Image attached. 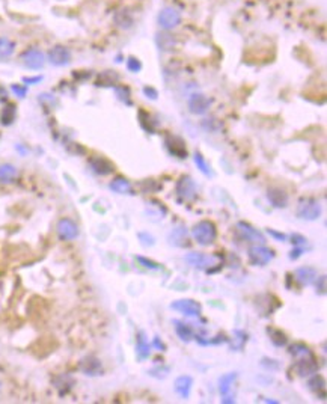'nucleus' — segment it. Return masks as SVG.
I'll list each match as a JSON object with an SVG mask.
<instances>
[{"label":"nucleus","instance_id":"obj_1","mask_svg":"<svg viewBox=\"0 0 327 404\" xmlns=\"http://www.w3.org/2000/svg\"><path fill=\"white\" fill-rule=\"evenodd\" d=\"M192 235H193V238H195V241L198 245L210 246L217 238V228L211 220H201L193 226Z\"/></svg>","mask_w":327,"mask_h":404},{"label":"nucleus","instance_id":"obj_2","mask_svg":"<svg viewBox=\"0 0 327 404\" xmlns=\"http://www.w3.org/2000/svg\"><path fill=\"white\" fill-rule=\"evenodd\" d=\"M297 216L302 220H317L321 216V204L315 198H303L297 207Z\"/></svg>","mask_w":327,"mask_h":404},{"label":"nucleus","instance_id":"obj_3","mask_svg":"<svg viewBox=\"0 0 327 404\" xmlns=\"http://www.w3.org/2000/svg\"><path fill=\"white\" fill-rule=\"evenodd\" d=\"M181 18L183 17H181L180 9H177L174 6H166L160 11V14L157 17V23L163 30H172L181 23Z\"/></svg>","mask_w":327,"mask_h":404},{"label":"nucleus","instance_id":"obj_4","mask_svg":"<svg viewBox=\"0 0 327 404\" xmlns=\"http://www.w3.org/2000/svg\"><path fill=\"white\" fill-rule=\"evenodd\" d=\"M275 258V252L264 246V245H255L249 249V261L254 266H260L264 267L267 266L272 260Z\"/></svg>","mask_w":327,"mask_h":404},{"label":"nucleus","instance_id":"obj_5","mask_svg":"<svg viewBox=\"0 0 327 404\" xmlns=\"http://www.w3.org/2000/svg\"><path fill=\"white\" fill-rule=\"evenodd\" d=\"M186 261L193 267V269H198V270H210V267L213 266H220V264H216L217 261V257L213 255H205V254H201V252H190L186 255Z\"/></svg>","mask_w":327,"mask_h":404},{"label":"nucleus","instance_id":"obj_6","mask_svg":"<svg viewBox=\"0 0 327 404\" xmlns=\"http://www.w3.org/2000/svg\"><path fill=\"white\" fill-rule=\"evenodd\" d=\"M177 195L183 199V201H193L198 195V189H196V183L193 181L192 177L189 175H183L178 181H177Z\"/></svg>","mask_w":327,"mask_h":404},{"label":"nucleus","instance_id":"obj_7","mask_svg":"<svg viewBox=\"0 0 327 404\" xmlns=\"http://www.w3.org/2000/svg\"><path fill=\"white\" fill-rule=\"evenodd\" d=\"M21 62L26 68L29 69H41L45 65V56L39 48H27L26 51H23L21 54Z\"/></svg>","mask_w":327,"mask_h":404},{"label":"nucleus","instance_id":"obj_8","mask_svg":"<svg viewBox=\"0 0 327 404\" xmlns=\"http://www.w3.org/2000/svg\"><path fill=\"white\" fill-rule=\"evenodd\" d=\"M171 308L187 315V317H199L202 312V305L193 299H180L171 303Z\"/></svg>","mask_w":327,"mask_h":404},{"label":"nucleus","instance_id":"obj_9","mask_svg":"<svg viewBox=\"0 0 327 404\" xmlns=\"http://www.w3.org/2000/svg\"><path fill=\"white\" fill-rule=\"evenodd\" d=\"M48 62L54 66H65L71 62V51L65 45H54L48 50Z\"/></svg>","mask_w":327,"mask_h":404},{"label":"nucleus","instance_id":"obj_10","mask_svg":"<svg viewBox=\"0 0 327 404\" xmlns=\"http://www.w3.org/2000/svg\"><path fill=\"white\" fill-rule=\"evenodd\" d=\"M57 234L62 240H74L78 237V226L74 220L65 217V219H60L57 222Z\"/></svg>","mask_w":327,"mask_h":404},{"label":"nucleus","instance_id":"obj_11","mask_svg":"<svg viewBox=\"0 0 327 404\" xmlns=\"http://www.w3.org/2000/svg\"><path fill=\"white\" fill-rule=\"evenodd\" d=\"M211 106V100L204 94H193L189 98V110L193 115H204L208 112Z\"/></svg>","mask_w":327,"mask_h":404},{"label":"nucleus","instance_id":"obj_12","mask_svg":"<svg viewBox=\"0 0 327 404\" xmlns=\"http://www.w3.org/2000/svg\"><path fill=\"white\" fill-rule=\"evenodd\" d=\"M237 228H238V231L241 232V235H243L246 240H249V241L260 243V245H264V243L267 241V240H266V235H264L260 229H257L255 226H252L251 223H248V222H244V220L238 222V223H237Z\"/></svg>","mask_w":327,"mask_h":404},{"label":"nucleus","instance_id":"obj_13","mask_svg":"<svg viewBox=\"0 0 327 404\" xmlns=\"http://www.w3.org/2000/svg\"><path fill=\"white\" fill-rule=\"evenodd\" d=\"M296 373L300 377H309L311 374H315L318 371V364L315 362L314 356H308V358H300L294 367Z\"/></svg>","mask_w":327,"mask_h":404},{"label":"nucleus","instance_id":"obj_14","mask_svg":"<svg viewBox=\"0 0 327 404\" xmlns=\"http://www.w3.org/2000/svg\"><path fill=\"white\" fill-rule=\"evenodd\" d=\"M267 199L275 208H285L288 205V193L281 187H270L267 190Z\"/></svg>","mask_w":327,"mask_h":404},{"label":"nucleus","instance_id":"obj_15","mask_svg":"<svg viewBox=\"0 0 327 404\" xmlns=\"http://www.w3.org/2000/svg\"><path fill=\"white\" fill-rule=\"evenodd\" d=\"M294 276H296V281L303 285V287H309L312 285L317 278H318V272L314 269V267H299L296 272H294Z\"/></svg>","mask_w":327,"mask_h":404},{"label":"nucleus","instance_id":"obj_16","mask_svg":"<svg viewBox=\"0 0 327 404\" xmlns=\"http://www.w3.org/2000/svg\"><path fill=\"white\" fill-rule=\"evenodd\" d=\"M166 146L169 149V152L178 158H186L187 157V148L186 143L181 137L178 136H168L166 137Z\"/></svg>","mask_w":327,"mask_h":404},{"label":"nucleus","instance_id":"obj_17","mask_svg":"<svg viewBox=\"0 0 327 404\" xmlns=\"http://www.w3.org/2000/svg\"><path fill=\"white\" fill-rule=\"evenodd\" d=\"M89 165L97 175H103V177L110 175L115 171V165L110 160H107L106 157H92L89 160Z\"/></svg>","mask_w":327,"mask_h":404},{"label":"nucleus","instance_id":"obj_18","mask_svg":"<svg viewBox=\"0 0 327 404\" xmlns=\"http://www.w3.org/2000/svg\"><path fill=\"white\" fill-rule=\"evenodd\" d=\"M169 243L172 246H177V248H187L190 246V240H189V235H187V231L184 226H177L171 231L169 237H168Z\"/></svg>","mask_w":327,"mask_h":404},{"label":"nucleus","instance_id":"obj_19","mask_svg":"<svg viewBox=\"0 0 327 404\" xmlns=\"http://www.w3.org/2000/svg\"><path fill=\"white\" fill-rule=\"evenodd\" d=\"M136 355L140 361L148 359L151 355V346H149L143 331L137 332V335H136Z\"/></svg>","mask_w":327,"mask_h":404},{"label":"nucleus","instance_id":"obj_20","mask_svg":"<svg viewBox=\"0 0 327 404\" xmlns=\"http://www.w3.org/2000/svg\"><path fill=\"white\" fill-rule=\"evenodd\" d=\"M192 386H193V377L190 376H180L177 380H175V392L183 398V400H187L190 397V391H192Z\"/></svg>","mask_w":327,"mask_h":404},{"label":"nucleus","instance_id":"obj_21","mask_svg":"<svg viewBox=\"0 0 327 404\" xmlns=\"http://www.w3.org/2000/svg\"><path fill=\"white\" fill-rule=\"evenodd\" d=\"M80 370L86 376H100L103 373V365L97 358H86L80 364Z\"/></svg>","mask_w":327,"mask_h":404},{"label":"nucleus","instance_id":"obj_22","mask_svg":"<svg viewBox=\"0 0 327 404\" xmlns=\"http://www.w3.org/2000/svg\"><path fill=\"white\" fill-rule=\"evenodd\" d=\"M109 187H110V190H113L115 193H119V195H128L133 190L131 183L124 177H116L115 180H112Z\"/></svg>","mask_w":327,"mask_h":404},{"label":"nucleus","instance_id":"obj_23","mask_svg":"<svg viewBox=\"0 0 327 404\" xmlns=\"http://www.w3.org/2000/svg\"><path fill=\"white\" fill-rule=\"evenodd\" d=\"M175 325V332L178 335V338L184 343H190L193 338H195V332L193 329L190 328V325L184 323V321H180V320H175L174 321Z\"/></svg>","mask_w":327,"mask_h":404},{"label":"nucleus","instance_id":"obj_24","mask_svg":"<svg viewBox=\"0 0 327 404\" xmlns=\"http://www.w3.org/2000/svg\"><path fill=\"white\" fill-rule=\"evenodd\" d=\"M18 178V169L11 163L0 165V181L2 183H12Z\"/></svg>","mask_w":327,"mask_h":404},{"label":"nucleus","instance_id":"obj_25","mask_svg":"<svg viewBox=\"0 0 327 404\" xmlns=\"http://www.w3.org/2000/svg\"><path fill=\"white\" fill-rule=\"evenodd\" d=\"M267 334L270 337V341L276 346V347H285L288 343V337L285 332H282L281 329L276 328H267Z\"/></svg>","mask_w":327,"mask_h":404},{"label":"nucleus","instance_id":"obj_26","mask_svg":"<svg viewBox=\"0 0 327 404\" xmlns=\"http://www.w3.org/2000/svg\"><path fill=\"white\" fill-rule=\"evenodd\" d=\"M237 380V373H228L219 379V391L222 395H228L234 382Z\"/></svg>","mask_w":327,"mask_h":404},{"label":"nucleus","instance_id":"obj_27","mask_svg":"<svg viewBox=\"0 0 327 404\" xmlns=\"http://www.w3.org/2000/svg\"><path fill=\"white\" fill-rule=\"evenodd\" d=\"M308 386H309V389L311 391H314L317 395H320L321 394V400H324V389H326V380H324V377L323 376H320V374H315L311 380H309V383H308Z\"/></svg>","mask_w":327,"mask_h":404},{"label":"nucleus","instance_id":"obj_28","mask_svg":"<svg viewBox=\"0 0 327 404\" xmlns=\"http://www.w3.org/2000/svg\"><path fill=\"white\" fill-rule=\"evenodd\" d=\"M15 44L6 36H0V60H5L14 54Z\"/></svg>","mask_w":327,"mask_h":404},{"label":"nucleus","instance_id":"obj_29","mask_svg":"<svg viewBox=\"0 0 327 404\" xmlns=\"http://www.w3.org/2000/svg\"><path fill=\"white\" fill-rule=\"evenodd\" d=\"M290 355H293L294 358H297V359H300V358H308V356H314L312 355V352H311V349L306 346V344H303V343H296V344H293L291 347H290Z\"/></svg>","mask_w":327,"mask_h":404},{"label":"nucleus","instance_id":"obj_30","mask_svg":"<svg viewBox=\"0 0 327 404\" xmlns=\"http://www.w3.org/2000/svg\"><path fill=\"white\" fill-rule=\"evenodd\" d=\"M157 44H158L160 50L169 51V50H172L175 47V39L169 33H158L157 35Z\"/></svg>","mask_w":327,"mask_h":404},{"label":"nucleus","instance_id":"obj_31","mask_svg":"<svg viewBox=\"0 0 327 404\" xmlns=\"http://www.w3.org/2000/svg\"><path fill=\"white\" fill-rule=\"evenodd\" d=\"M14 119H15V106L14 104H8L0 113V121H2L3 125H9V124L14 122Z\"/></svg>","mask_w":327,"mask_h":404},{"label":"nucleus","instance_id":"obj_32","mask_svg":"<svg viewBox=\"0 0 327 404\" xmlns=\"http://www.w3.org/2000/svg\"><path fill=\"white\" fill-rule=\"evenodd\" d=\"M193 160H195V165L198 166V169H199L205 177H210V175H211V168H210V165L207 163L205 157H204L201 152H195Z\"/></svg>","mask_w":327,"mask_h":404},{"label":"nucleus","instance_id":"obj_33","mask_svg":"<svg viewBox=\"0 0 327 404\" xmlns=\"http://www.w3.org/2000/svg\"><path fill=\"white\" fill-rule=\"evenodd\" d=\"M115 21L119 27L122 29H128L131 24H133V18L127 14V12H119L116 17H115Z\"/></svg>","mask_w":327,"mask_h":404},{"label":"nucleus","instance_id":"obj_34","mask_svg":"<svg viewBox=\"0 0 327 404\" xmlns=\"http://www.w3.org/2000/svg\"><path fill=\"white\" fill-rule=\"evenodd\" d=\"M136 261H139V264L142 267L148 269V270H160L161 269V264H158V263H155L152 260H148L145 257H136Z\"/></svg>","mask_w":327,"mask_h":404},{"label":"nucleus","instance_id":"obj_35","mask_svg":"<svg viewBox=\"0 0 327 404\" xmlns=\"http://www.w3.org/2000/svg\"><path fill=\"white\" fill-rule=\"evenodd\" d=\"M140 243L145 246V248H149V246H154L155 245V238L149 234V232H139L137 234Z\"/></svg>","mask_w":327,"mask_h":404},{"label":"nucleus","instance_id":"obj_36","mask_svg":"<svg viewBox=\"0 0 327 404\" xmlns=\"http://www.w3.org/2000/svg\"><path fill=\"white\" fill-rule=\"evenodd\" d=\"M116 94H118L119 100H122V101L127 103V104H131V101H130V89H128V88H125V86H118V88H116Z\"/></svg>","mask_w":327,"mask_h":404},{"label":"nucleus","instance_id":"obj_37","mask_svg":"<svg viewBox=\"0 0 327 404\" xmlns=\"http://www.w3.org/2000/svg\"><path fill=\"white\" fill-rule=\"evenodd\" d=\"M127 66H128V69H130L131 72H139V71L142 69V63H140V60L136 59V57H133V56L128 57V60H127Z\"/></svg>","mask_w":327,"mask_h":404},{"label":"nucleus","instance_id":"obj_38","mask_svg":"<svg viewBox=\"0 0 327 404\" xmlns=\"http://www.w3.org/2000/svg\"><path fill=\"white\" fill-rule=\"evenodd\" d=\"M11 91L18 97V98H24L26 97V94H27V86H24V85H18V83H15V85H12L11 86Z\"/></svg>","mask_w":327,"mask_h":404},{"label":"nucleus","instance_id":"obj_39","mask_svg":"<svg viewBox=\"0 0 327 404\" xmlns=\"http://www.w3.org/2000/svg\"><path fill=\"white\" fill-rule=\"evenodd\" d=\"M291 243H293L294 246L303 248V246L308 243V240H306V237H303V235H300V234H293V235H291Z\"/></svg>","mask_w":327,"mask_h":404},{"label":"nucleus","instance_id":"obj_40","mask_svg":"<svg viewBox=\"0 0 327 404\" xmlns=\"http://www.w3.org/2000/svg\"><path fill=\"white\" fill-rule=\"evenodd\" d=\"M143 94H145L148 98H151V100H157V97H158V92H157L154 88H151V86H145V88H143Z\"/></svg>","mask_w":327,"mask_h":404},{"label":"nucleus","instance_id":"obj_41","mask_svg":"<svg viewBox=\"0 0 327 404\" xmlns=\"http://www.w3.org/2000/svg\"><path fill=\"white\" fill-rule=\"evenodd\" d=\"M267 232L273 237V238H276L278 241H285L287 240V235L285 234H282V232H278V231H275V229H272V228H269L267 229Z\"/></svg>","mask_w":327,"mask_h":404},{"label":"nucleus","instance_id":"obj_42","mask_svg":"<svg viewBox=\"0 0 327 404\" xmlns=\"http://www.w3.org/2000/svg\"><path fill=\"white\" fill-rule=\"evenodd\" d=\"M317 288H320V294H324L326 293V276H320L317 278Z\"/></svg>","mask_w":327,"mask_h":404},{"label":"nucleus","instance_id":"obj_43","mask_svg":"<svg viewBox=\"0 0 327 404\" xmlns=\"http://www.w3.org/2000/svg\"><path fill=\"white\" fill-rule=\"evenodd\" d=\"M152 346L158 350V352H165L166 350V346H165V343L163 341H160V338L158 337H154V340H152Z\"/></svg>","mask_w":327,"mask_h":404},{"label":"nucleus","instance_id":"obj_44","mask_svg":"<svg viewBox=\"0 0 327 404\" xmlns=\"http://www.w3.org/2000/svg\"><path fill=\"white\" fill-rule=\"evenodd\" d=\"M302 254H303V248H299V246H296V248L291 251V254H290V258H291V260H299V258L302 257Z\"/></svg>","mask_w":327,"mask_h":404},{"label":"nucleus","instance_id":"obj_45","mask_svg":"<svg viewBox=\"0 0 327 404\" xmlns=\"http://www.w3.org/2000/svg\"><path fill=\"white\" fill-rule=\"evenodd\" d=\"M41 80H42V77H30V78H24V83L32 85V83H38V82H41Z\"/></svg>","mask_w":327,"mask_h":404}]
</instances>
